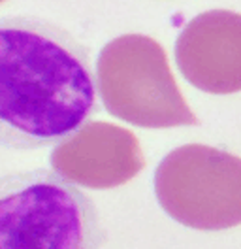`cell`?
I'll list each match as a JSON object with an SVG mask.
<instances>
[{
    "mask_svg": "<svg viewBox=\"0 0 241 249\" xmlns=\"http://www.w3.org/2000/svg\"><path fill=\"white\" fill-rule=\"evenodd\" d=\"M2 2H6V0H0V4H2Z\"/></svg>",
    "mask_w": 241,
    "mask_h": 249,
    "instance_id": "cell-7",
    "label": "cell"
},
{
    "mask_svg": "<svg viewBox=\"0 0 241 249\" xmlns=\"http://www.w3.org/2000/svg\"><path fill=\"white\" fill-rule=\"evenodd\" d=\"M155 195L166 213L198 231L241 225V159L189 143L173 149L155 172Z\"/></svg>",
    "mask_w": 241,
    "mask_h": 249,
    "instance_id": "cell-4",
    "label": "cell"
},
{
    "mask_svg": "<svg viewBox=\"0 0 241 249\" xmlns=\"http://www.w3.org/2000/svg\"><path fill=\"white\" fill-rule=\"evenodd\" d=\"M104 108L143 128L198 124L170 70L164 47L145 34H122L105 44L96 61Z\"/></svg>",
    "mask_w": 241,
    "mask_h": 249,
    "instance_id": "cell-3",
    "label": "cell"
},
{
    "mask_svg": "<svg viewBox=\"0 0 241 249\" xmlns=\"http://www.w3.org/2000/svg\"><path fill=\"white\" fill-rule=\"evenodd\" d=\"M49 160L62 178L89 189L124 185L145 166L134 134L119 124L102 121H89L60 140Z\"/></svg>",
    "mask_w": 241,
    "mask_h": 249,
    "instance_id": "cell-5",
    "label": "cell"
},
{
    "mask_svg": "<svg viewBox=\"0 0 241 249\" xmlns=\"http://www.w3.org/2000/svg\"><path fill=\"white\" fill-rule=\"evenodd\" d=\"M105 231L94 202L59 172L0 178V249H94Z\"/></svg>",
    "mask_w": 241,
    "mask_h": 249,
    "instance_id": "cell-2",
    "label": "cell"
},
{
    "mask_svg": "<svg viewBox=\"0 0 241 249\" xmlns=\"http://www.w3.org/2000/svg\"><path fill=\"white\" fill-rule=\"evenodd\" d=\"M98 111L87 47L38 17L0 19V145L59 143Z\"/></svg>",
    "mask_w": 241,
    "mask_h": 249,
    "instance_id": "cell-1",
    "label": "cell"
},
{
    "mask_svg": "<svg viewBox=\"0 0 241 249\" xmlns=\"http://www.w3.org/2000/svg\"><path fill=\"white\" fill-rule=\"evenodd\" d=\"M175 61L183 78L204 93L241 91V16L211 10L190 19L177 36Z\"/></svg>",
    "mask_w": 241,
    "mask_h": 249,
    "instance_id": "cell-6",
    "label": "cell"
}]
</instances>
